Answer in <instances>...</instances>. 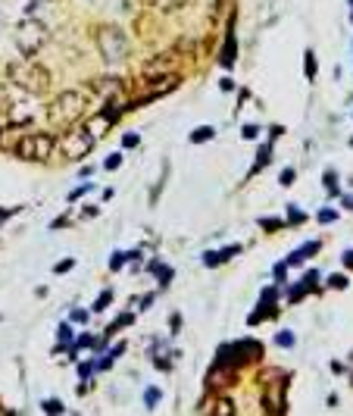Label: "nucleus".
Returning a JSON list of instances; mask_svg holds the SVG:
<instances>
[{
	"instance_id": "nucleus-13",
	"label": "nucleus",
	"mask_w": 353,
	"mask_h": 416,
	"mask_svg": "<svg viewBox=\"0 0 353 416\" xmlns=\"http://www.w3.org/2000/svg\"><path fill=\"white\" fill-rule=\"evenodd\" d=\"M216 413H219V416L235 413V404H231V401H219V404H216Z\"/></svg>"
},
{
	"instance_id": "nucleus-16",
	"label": "nucleus",
	"mask_w": 353,
	"mask_h": 416,
	"mask_svg": "<svg viewBox=\"0 0 353 416\" xmlns=\"http://www.w3.org/2000/svg\"><path fill=\"white\" fill-rule=\"evenodd\" d=\"M325 188H328V191H338V176H334V172H325Z\"/></svg>"
},
{
	"instance_id": "nucleus-30",
	"label": "nucleus",
	"mask_w": 353,
	"mask_h": 416,
	"mask_svg": "<svg viewBox=\"0 0 353 416\" xmlns=\"http://www.w3.org/2000/svg\"><path fill=\"white\" fill-rule=\"evenodd\" d=\"M88 344H94V338H88V335H82V338H78V348H88Z\"/></svg>"
},
{
	"instance_id": "nucleus-3",
	"label": "nucleus",
	"mask_w": 353,
	"mask_h": 416,
	"mask_svg": "<svg viewBox=\"0 0 353 416\" xmlns=\"http://www.w3.org/2000/svg\"><path fill=\"white\" fill-rule=\"evenodd\" d=\"M54 147H56V141L47 132H28L16 144V157L28 160V163H44V160L54 157Z\"/></svg>"
},
{
	"instance_id": "nucleus-32",
	"label": "nucleus",
	"mask_w": 353,
	"mask_h": 416,
	"mask_svg": "<svg viewBox=\"0 0 353 416\" xmlns=\"http://www.w3.org/2000/svg\"><path fill=\"white\" fill-rule=\"evenodd\" d=\"M350 3H353V0H350Z\"/></svg>"
},
{
	"instance_id": "nucleus-24",
	"label": "nucleus",
	"mask_w": 353,
	"mask_h": 416,
	"mask_svg": "<svg viewBox=\"0 0 353 416\" xmlns=\"http://www.w3.org/2000/svg\"><path fill=\"white\" fill-rule=\"evenodd\" d=\"M281 185H294V169H285V172H281Z\"/></svg>"
},
{
	"instance_id": "nucleus-26",
	"label": "nucleus",
	"mask_w": 353,
	"mask_h": 416,
	"mask_svg": "<svg viewBox=\"0 0 353 416\" xmlns=\"http://www.w3.org/2000/svg\"><path fill=\"white\" fill-rule=\"evenodd\" d=\"M259 225H263V229H279V219H263V222H259Z\"/></svg>"
},
{
	"instance_id": "nucleus-7",
	"label": "nucleus",
	"mask_w": 353,
	"mask_h": 416,
	"mask_svg": "<svg viewBox=\"0 0 353 416\" xmlns=\"http://www.w3.org/2000/svg\"><path fill=\"white\" fill-rule=\"evenodd\" d=\"M153 10H160V13H175V10L184 7V0H147Z\"/></svg>"
},
{
	"instance_id": "nucleus-22",
	"label": "nucleus",
	"mask_w": 353,
	"mask_h": 416,
	"mask_svg": "<svg viewBox=\"0 0 353 416\" xmlns=\"http://www.w3.org/2000/svg\"><path fill=\"white\" fill-rule=\"evenodd\" d=\"M69 269H72V260H63V263L54 267V273H69Z\"/></svg>"
},
{
	"instance_id": "nucleus-19",
	"label": "nucleus",
	"mask_w": 353,
	"mask_h": 416,
	"mask_svg": "<svg viewBox=\"0 0 353 416\" xmlns=\"http://www.w3.org/2000/svg\"><path fill=\"white\" fill-rule=\"evenodd\" d=\"M241 135H244L247 141H253V138L259 135V129H257V125H244V132H241Z\"/></svg>"
},
{
	"instance_id": "nucleus-6",
	"label": "nucleus",
	"mask_w": 353,
	"mask_h": 416,
	"mask_svg": "<svg viewBox=\"0 0 353 416\" xmlns=\"http://www.w3.org/2000/svg\"><path fill=\"white\" fill-rule=\"evenodd\" d=\"M94 141H97V135L88 129V125H85V129H72V132H66V135L60 138V154L66 160H82V157H88V154H91Z\"/></svg>"
},
{
	"instance_id": "nucleus-20",
	"label": "nucleus",
	"mask_w": 353,
	"mask_h": 416,
	"mask_svg": "<svg viewBox=\"0 0 353 416\" xmlns=\"http://www.w3.org/2000/svg\"><path fill=\"white\" fill-rule=\"evenodd\" d=\"M109 298H113V294H109V291H103V294H100V298H97V304H94V310H103V307H107V304H109Z\"/></svg>"
},
{
	"instance_id": "nucleus-25",
	"label": "nucleus",
	"mask_w": 353,
	"mask_h": 416,
	"mask_svg": "<svg viewBox=\"0 0 353 416\" xmlns=\"http://www.w3.org/2000/svg\"><path fill=\"white\" fill-rule=\"evenodd\" d=\"M332 219H334V210H322L319 213V222H332Z\"/></svg>"
},
{
	"instance_id": "nucleus-12",
	"label": "nucleus",
	"mask_w": 353,
	"mask_h": 416,
	"mask_svg": "<svg viewBox=\"0 0 353 416\" xmlns=\"http://www.w3.org/2000/svg\"><path fill=\"white\" fill-rule=\"evenodd\" d=\"M156 401H160V391H156V388H147V391H144V404H147L150 410H153Z\"/></svg>"
},
{
	"instance_id": "nucleus-10",
	"label": "nucleus",
	"mask_w": 353,
	"mask_h": 416,
	"mask_svg": "<svg viewBox=\"0 0 353 416\" xmlns=\"http://www.w3.org/2000/svg\"><path fill=\"white\" fill-rule=\"evenodd\" d=\"M41 407H44V413H63V410H66V407H63V401H56V397H47Z\"/></svg>"
},
{
	"instance_id": "nucleus-15",
	"label": "nucleus",
	"mask_w": 353,
	"mask_h": 416,
	"mask_svg": "<svg viewBox=\"0 0 353 416\" xmlns=\"http://www.w3.org/2000/svg\"><path fill=\"white\" fill-rule=\"evenodd\" d=\"M269 154H272V147H269V144H266V147L259 150V160H257V166H253V169H259V166H266V163H269Z\"/></svg>"
},
{
	"instance_id": "nucleus-17",
	"label": "nucleus",
	"mask_w": 353,
	"mask_h": 416,
	"mask_svg": "<svg viewBox=\"0 0 353 416\" xmlns=\"http://www.w3.org/2000/svg\"><path fill=\"white\" fill-rule=\"evenodd\" d=\"M56 338H60V344H66L69 338H72V329H69V326H60V332H56Z\"/></svg>"
},
{
	"instance_id": "nucleus-1",
	"label": "nucleus",
	"mask_w": 353,
	"mask_h": 416,
	"mask_svg": "<svg viewBox=\"0 0 353 416\" xmlns=\"http://www.w3.org/2000/svg\"><path fill=\"white\" fill-rule=\"evenodd\" d=\"M7 79L19 91H25V94H32V97H41V94H47V91H50V72L41 66V63L28 60V56L10 63V66H7Z\"/></svg>"
},
{
	"instance_id": "nucleus-9",
	"label": "nucleus",
	"mask_w": 353,
	"mask_h": 416,
	"mask_svg": "<svg viewBox=\"0 0 353 416\" xmlns=\"http://www.w3.org/2000/svg\"><path fill=\"white\" fill-rule=\"evenodd\" d=\"M213 135H216V132H213V125H200V129L191 132V141H194V144H204V141H210Z\"/></svg>"
},
{
	"instance_id": "nucleus-18",
	"label": "nucleus",
	"mask_w": 353,
	"mask_h": 416,
	"mask_svg": "<svg viewBox=\"0 0 353 416\" xmlns=\"http://www.w3.org/2000/svg\"><path fill=\"white\" fill-rule=\"evenodd\" d=\"M119 163H122V157H119V154H113V157H107V169H119Z\"/></svg>"
},
{
	"instance_id": "nucleus-28",
	"label": "nucleus",
	"mask_w": 353,
	"mask_h": 416,
	"mask_svg": "<svg viewBox=\"0 0 353 416\" xmlns=\"http://www.w3.org/2000/svg\"><path fill=\"white\" fill-rule=\"evenodd\" d=\"M291 222H303V213H300L297 207H291Z\"/></svg>"
},
{
	"instance_id": "nucleus-14",
	"label": "nucleus",
	"mask_w": 353,
	"mask_h": 416,
	"mask_svg": "<svg viewBox=\"0 0 353 416\" xmlns=\"http://www.w3.org/2000/svg\"><path fill=\"white\" fill-rule=\"evenodd\" d=\"M275 342H279L281 348H291V344H294V335H291V332H279V335H275Z\"/></svg>"
},
{
	"instance_id": "nucleus-2",
	"label": "nucleus",
	"mask_w": 353,
	"mask_h": 416,
	"mask_svg": "<svg viewBox=\"0 0 353 416\" xmlns=\"http://www.w3.org/2000/svg\"><path fill=\"white\" fill-rule=\"evenodd\" d=\"M13 44L19 48L22 56H34L47 44V25L38 19H22L13 32Z\"/></svg>"
},
{
	"instance_id": "nucleus-11",
	"label": "nucleus",
	"mask_w": 353,
	"mask_h": 416,
	"mask_svg": "<svg viewBox=\"0 0 353 416\" xmlns=\"http://www.w3.org/2000/svg\"><path fill=\"white\" fill-rule=\"evenodd\" d=\"M306 79H316V54H312V50H306Z\"/></svg>"
},
{
	"instance_id": "nucleus-23",
	"label": "nucleus",
	"mask_w": 353,
	"mask_h": 416,
	"mask_svg": "<svg viewBox=\"0 0 353 416\" xmlns=\"http://www.w3.org/2000/svg\"><path fill=\"white\" fill-rule=\"evenodd\" d=\"M285 275H288V263H279V267H275V279H285Z\"/></svg>"
},
{
	"instance_id": "nucleus-5",
	"label": "nucleus",
	"mask_w": 353,
	"mask_h": 416,
	"mask_svg": "<svg viewBox=\"0 0 353 416\" xmlns=\"http://www.w3.org/2000/svg\"><path fill=\"white\" fill-rule=\"evenodd\" d=\"M97 50H100L103 63L116 66V63H122L125 56H129V38H125L122 28L107 25V28L97 32Z\"/></svg>"
},
{
	"instance_id": "nucleus-4",
	"label": "nucleus",
	"mask_w": 353,
	"mask_h": 416,
	"mask_svg": "<svg viewBox=\"0 0 353 416\" xmlns=\"http://www.w3.org/2000/svg\"><path fill=\"white\" fill-rule=\"evenodd\" d=\"M85 113V94L82 91H63L60 97H56L54 103H50V110H47V116H50V123L54 125H72L75 119Z\"/></svg>"
},
{
	"instance_id": "nucleus-27",
	"label": "nucleus",
	"mask_w": 353,
	"mask_h": 416,
	"mask_svg": "<svg viewBox=\"0 0 353 416\" xmlns=\"http://www.w3.org/2000/svg\"><path fill=\"white\" fill-rule=\"evenodd\" d=\"M72 320L75 322H85V320H88V313H85V310H72Z\"/></svg>"
},
{
	"instance_id": "nucleus-31",
	"label": "nucleus",
	"mask_w": 353,
	"mask_h": 416,
	"mask_svg": "<svg viewBox=\"0 0 353 416\" xmlns=\"http://www.w3.org/2000/svg\"><path fill=\"white\" fill-rule=\"evenodd\" d=\"M344 267H350V269H353V251H347V253H344Z\"/></svg>"
},
{
	"instance_id": "nucleus-8",
	"label": "nucleus",
	"mask_w": 353,
	"mask_h": 416,
	"mask_svg": "<svg viewBox=\"0 0 353 416\" xmlns=\"http://www.w3.org/2000/svg\"><path fill=\"white\" fill-rule=\"evenodd\" d=\"M219 63H222V66H231V63H235V32H228V38H225V48H222Z\"/></svg>"
},
{
	"instance_id": "nucleus-21",
	"label": "nucleus",
	"mask_w": 353,
	"mask_h": 416,
	"mask_svg": "<svg viewBox=\"0 0 353 416\" xmlns=\"http://www.w3.org/2000/svg\"><path fill=\"white\" fill-rule=\"evenodd\" d=\"M328 285H332V288H344L347 279H344V275H332V279H328Z\"/></svg>"
},
{
	"instance_id": "nucleus-29",
	"label": "nucleus",
	"mask_w": 353,
	"mask_h": 416,
	"mask_svg": "<svg viewBox=\"0 0 353 416\" xmlns=\"http://www.w3.org/2000/svg\"><path fill=\"white\" fill-rule=\"evenodd\" d=\"M122 144H125V147H135V144H138V135H125Z\"/></svg>"
}]
</instances>
